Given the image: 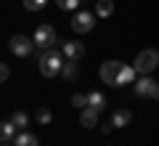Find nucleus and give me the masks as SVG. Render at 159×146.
<instances>
[{
  "mask_svg": "<svg viewBox=\"0 0 159 146\" xmlns=\"http://www.w3.org/2000/svg\"><path fill=\"white\" fill-rule=\"evenodd\" d=\"M61 67H64V53L56 51V48H48L40 56V74L43 77H56V74H61Z\"/></svg>",
  "mask_w": 159,
  "mask_h": 146,
  "instance_id": "obj_1",
  "label": "nucleus"
},
{
  "mask_svg": "<svg viewBox=\"0 0 159 146\" xmlns=\"http://www.w3.org/2000/svg\"><path fill=\"white\" fill-rule=\"evenodd\" d=\"M32 40H34V45H37V48L48 51V48H56L58 35H56V29H53L51 24H37V29H34Z\"/></svg>",
  "mask_w": 159,
  "mask_h": 146,
  "instance_id": "obj_2",
  "label": "nucleus"
},
{
  "mask_svg": "<svg viewBox=\"0 0 159 146\" xmlns=\"http://www.w3.org/2000/svg\"><path fill=\"white\" fill-rule=\"evenodd\" d=\"M133 67H135V72H138V74H151L154 69L159 67V51H154V48H146V51H141Z\"/></svg>",
  "mask_w": 159,
  "mask_h": 146,
  "instance_id": "obj_3",
  "label": "nucleus"
},
{
  "mask_svg": "<svg viewBox=\"0 0 159 146\" xmlns=\"http://www.w3.org/2000/svg\"><path fill=\"white\" fill-rule=\"evenodd\" d=\"M8 48H11L13 56L27 59V56H32V51L37 48V45H34V40H32V37H27V35H13V37L8 40Z\"/></svg>",
  "mask_w": 159,
  "mask_h": 146,
  "instance_id": "obj_4",
  "label": "nucleus"
},
{
  "mask_svg": "<svg viewBox=\"0 0 159 146\" xmlns=\"http://www.w3.org/2000/svg\"><path fill=\"white\" fill-rule=\"evenodd\" d=\"M93 27H96V16H93L90 11H77V13H74V19H72V29H74L77 35L90 32Z\"/></svg>",
  "mask_w": 159,
  "mask_h": 146,
  "instance_id": "obj_5",
  "label": "nucleus"
},
{
  "mask_svg": "<svg viewBox=\"0 0 159 146\" xmlns=\"http://www.w3.org/2000/svg\"><path fill=\"white\" fill-rule=\"evenodd\" d=\"M119 69H122V61H103L101 69H98V77L103 80V85H114V88H117Z\"/></svg>",
  "mask_w": 159,
  "mask_h": 146,
  "instance_id": "obj_6",
  "label": "nucleus"
},
{
  "mask_svg": "<svg viewBox=\"0 0 159 146\" xmlns=\"http://www.w3.org/2000/svg\"><path fill=\"white\" fill-rule=\"evenodd\" d=\"M61 53H64V59H69V61H77V59L85 56V45L77 43V40H69V43L61 45Z\"/></svg>",
  "mask_w": 159,
  "mask_h": 146,
  "instance_id": "obj_7",
  "label": "nucleus"
},
{
  "mask_svg": "<svg viewBox=\"0 0 159 146\" xmlns=\"http://www.w3.org/2000/svg\"><path fill=\"white\" fill-rule=\"evenodd\" d=\"M19 135V128L8 120V122H0V144H13V138Z\"/></svg>",
  "mask_w": 159,
  "mask_h": 146,
  "instance_id": "obj_8",
  "label": "nucleus"
},
{
  "mask_svg": "<svg viewBox=\"0 0 159 146\" xmlns=\"http://www.w3.org/2000/svg\"><path fill=\"white\" fill-rule=\"evenodd\" d=\"M98 114L101 112H96L93 106H85L82 112H80V125H82V128H96L98 125Z\"/></svg>",
  "mask_w": 159,
  "mask_h": 146,
  "instance_id": "obj_9",
  "label": "nucleus"
},
{
  "mask_svg": "<svg viewBox=\"0 0 159 146\" xmlns=\"http://www.w3.org/2000/svg\"><path fill=\"white\" fill-rule=\"evenodd\" d=\"M130 120H133V114H130V109H117V112L111 114V128H127L130 125Z\"/></svg>",
  "mask_w": 159,
  "mask_h": 146,
  "instance_id": "obj_10",
  "label": "nucleus"
},
{
  "mask_svg": "<svg viewBox=\"0 0 159 146\" xmlns=\"http://www.w3.org/2000/svg\"><path fill=\"white\" fill-rule=\"evenodd\" d=\"M135 67H130V64H122V69H119V77H117V88H122V85H130L135 82Z\"/></svg>",
  "mask_w": 159,
  "mask_h": 146,
  "instance_id": "obj_11",
  "label": "nucleus"
},
{
  "mask_svg": "<svg viewBox=\"0 0 159 146\" xmlns=\"http://www.w3.org/2000/svg\"><path fill=\"white\" fill-rule=\"evenodd\" d=\"M151 82H154V80L148 77V74H143L141 80L133 82V93H135L138 98H148V88H151Z\"/></svg>",
  "mask_w": 159,
  "mask_h": 146,
  "instance_id": "obj_12",
  "label": "nucleus"
},
{
  "mask_svg": "<svg viewBox=\"0 0 159 146\" xmlns=\"http://www.w3.org/2000/svg\"><path fill=\"white\" fill-rule=\"evenodd\" d=\"M88 106H93L96 112H103V109L109 106V104H106V96H103L101 90H90V93H88Z\"/></svg>",
  "mask_w": 159,
  "mask_h": 146,
  "instance_id": "obj_13",
  "label": "nucleus"
},
{
  "mask_svg": "<svg viewBox=\"0 0 159 146\" xmlns=\"http://www.w3.org/2000/svg\"><path fill=\"white\" fill-rule=\"evenodd\" d=\"M13 146H40V141H37V135H32V133H27V130H21V133L13 138Z\"/></svg>",
  "mask_w": 159,
  "mask_h": 146,
  "instance_id": "obj_14",
  "label": "nucleus"
},
{
  "mask_svg": "<svg viewBox=\"0 0 159 146\" xmlns=\"http://www.w3.org/2000/svg\"><path fill=\"white\" fill-rule=\"evenodd\" d=\"M111 13H114V3L111 0H96V16L109 19Z\"/></svg>",
  "mask_w": 159,
  "mask_h": 146,
  "instance_id": "obj_15",
  "label": "nucleus"
},
{
  "mask_svg": "<svg viewBox=\"0 0 159 146\" xmlns=\"http://www.w3.org/2000/svg\"><path fill=\"white\" fill-rule=\"evenodd\" d=\"M61 74H64L66 80H77V77H80V69H77V64H74V61H69V59H66L64 67H61Z\"/></svg>",
  "mask_w": 159,
  "mask_h": 146,
  "instance_id": "obj_16",
  "label": "nucleus"
},
{
  "mask_svg": "<svg viewBox=\"0 0 159 146\" xmlns=\"http://www.w3.org/2000/svg\"><path fill=\"white\" fill-rule=\"evenodd\" d=\"M11 122L16 125L19 130H27V125H29V117H27V112H13V114H11Z\"/></svg>",
  "mask_w": 159,
  "mask_h": 146,
  "instance_id": "obj_17",
  "label": "nucleus"
},
{
  "mask_svg": "<svg viewBox=\"0 0 159 146\" xmlns=\"http://www.w3.org/2000/svg\"><path fill=\"white\" fill-rule=\"evenodd\" d=\"M34 117H37V122H40V125H51V120H53V112H51L48 106H40Z\"/></svg>",
  "mask_w": 159,
  "mask_h": 146,
  "instance_id": "obj_18",
  "label": "nucleus"
},
{
  "mask_svg": "<svg viewBox=\"0 0 159 146\" xmlns=\"http://www.w3.org/2000/svg\"><path fill=\"white\" fill-rule=\"evenodd\" d=\"M80 3H82V0H56V6L61 8V11H77Z\"/></svg>",
  "mask_w": 159,
  "mask_h": 146,
  "instance_id": "obj_19",
  "label": "nucleus"
},
{
  "mask_svg": "<svg viewBox=\"0 0 159 146\" xmlns=\"http://www.w3.org/2000/svg\"><path fill=\"white\" fill-rule=\"evenodd\" d=\"M48 6V0H24V8L27 11H43Z\"/></svg>",
  "mask_w": 159,
  "mask_h": 146,
  "instance_id": "obj_20",
  "label": "nucleus"
},
{
  "mask_svg": "<svg viewBox=\"0 0 159 146\" xmlns=\"http://www.w3.org/2000/svg\"><path fill=\"white\" fill-rule=\"evenodd\" d=\"M72 106L85 109V106H88V96H85V93H74V96H72Z\"/></svg>",
  "mask_w": 159,
  "mask_h": 146,
  "instance_id": "obj_21",
  "label": "nucleus"
},
{
  "mask_svg": "<svg viewBox=\"0 0 159 146\" xmlns=\"http://www.w3.org/2000/svg\"><path fill=\"white\" fill-rule=\"evenodd\" d=\"M8 77H11V67H8V64H3V61H0V82H6Z\"/></svg>",
  "mask_w": 159,
  "mask_h": 146,
  "instance_id": "obj_22",
  "label": "nucleus"
},
{
  "mask_svg": "<svg viewBox=\"0 0 159 146\" xmlns=\"http://www.w3.org/2000/svg\"><path fill=\"white\" fill-rule=\"evenodd\" d=\"M148 98H159V82H151V88H148Z\"/></svg>",
  "mask_w": 159,
  "mask_h": 146,
  "instance_id": "obj_23",
  "label": "nucleus"
},
{
  "mask_svg": "<svg viewBox=\"0 0 159 146\" xmlns=\"http://www.w3.org/2000/svg\"><path fill=\"white\" fill-rule=\"evenodd\" d=\"M0 146H11V144H0Z\"/></svg>",
  "mask_w": 159,
  "mask_h": 146,
  "instance_id": "obj_24",
  "label": "nucleus"
}]
</instances>
